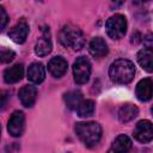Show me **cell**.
<instances>
[{
	"mask_svg": "<svg viewBox=\"0 0 153 153\" xmlns=\"http://www.w3.org/2000/svg\"><path fill=\"white\" fill-rule=\"evenodd\" d=\"M37 98V90L35 86L32 85H25L20 88L19 91V99L20 103L25 106V108H31Z\"/></svg>",
	"mask_w": 153,
	"mask_h": 153,
	"instance_id": "14",
	"label": "cell"
},
{
	"mask_svg": "<svg viewBox=\"0 0 153 153\" xmlns=\"http://www.w3.org/2000/svg\"><path fill=\"white\" fill-rule=\"evenodd\" d=\"M135 94L140 102H148L153 97V80L149 78L141 79L136 84Z\"/></svg>",
	"mask_w": 153,
	"mask_h": 153,
	"instance_id": "10",
	"label": "cell"
},
{
	"mask_svg": "<svg viewBox=\"0 0 153 153\" xmlns=\"http://www.w3.org/2000/svg\"><path fill=\"white\" fill-rule=\"evenodd\" d=\"M88 51L93 57L102 59L109 53V48L102 37H93L88 43Z\"/></svg>",
	"mask_w": 153,
	"mask_h": 153,
	"instance_id": "11",
	"label": "cell"
},
{
	"mask_svg": "<svg viewBox=\"0 0 153 153\" xmlns=\"http://www.w3.org/2000/svg\"><path fill=\"white\" fill-rule=\"evenodd\" d=\"M45 78V68L39 62H33L27 68V79L33 84H41Z\"/></svg>",
	"mask_w": 153,
	"mask_h": 153,
	"instance_id": "17",
	"label": "cell"
},
{
	"mask_svg": "<svg viewBox=\"0 0 153 153\" xmlns=\"http://www.w3.org/2000/svg\"><path fill=\"white\" fill-rule=\"evenodd\" d=\"M142 42L147 45L146 48H151V47H153V35H152V33L146 35V36L142 38Z\"/></svg>",
	"mask_w": 153,
	"mask_h": 153,
	"instance_id": "23",
	"label": "cell"
},
{
	"mask_svg": "<svg viewBox=\"0 0 153 153\" xmlns=\"http://www.w3.org/2000/svg\"><path fill=\"white\" fill-rule=\"evenodd\" d=\"M1 98H2V102H1V108H4V106H5V104H6V93H5V92H2Z\"/></svg>",
	"mask_w": 153,
	"mask_h": 153,
	"instance_id": "24",
	"label": "cell"
},
{
	"mask_svg": "<svg viewBox=\"0 0 153 153\" xmlns=\"http://www.w3.org/2000/svg\"><path fill=\"white\" fill-rule=\"evenodd\" d=\"M91 75V63L85 56L78 57L73 63V76L74 81L79 85L86 84Z\"/></svg>",
	"mask_w": 153,
	"mask_h": 153,
	"instance_id": "5",
	"label": "cell"
},
{
	"mask_svg": "<svg viewBox=\"0 0 153 153\" xmlns=\"http://www.w3.org/2000/svg\"><path fill=\"white\" fill-rule=\"evenodd\" d=\"M24 124H25V116H24V114L22 111H19V110H16V111H13L11 117L8 118L7 130H8V133L12 136L18 137V136H20L23 134Z\"/></svg>",
	"mask_w": 153,
	"mask_h": 153,
	"instance_id": "7",
	"label": "cell"
},
{
	"mask_svg": "<svg viewBox=\"0 0 153 153\" xmlns=\"http://www.w3.org/2000/svg\"><path fill=\"white\" fill-rule=\"evenodd\" d=\"M59 39L63 47L72 48L73 50H80L85 44L82 31L78 26L72 24H67L61 29Z\"/></svg>",
	"mask_w": 153,
	"mask_h": 153,
	"instance_id": "3",
	"label": "cell"
},
{
	"mask_svg": "<svg viewBox=\"0 0 153 153\" xmlns=\"http://www.w3.org/2000/svg\"><path fill=\"white\" fill-rule=\"evenodd\" d=\"M135 75V66L126 59L115 60L109 67V76L116 84H128Z\"/></svg>",
	"mask_w": 153,
	"mask_h": 153,
	"instance_id": "1",
	"label": "cell"
},
{
	"mask_svg": "<svg viewBox=\"0 0 153 153\" xmlns=\"http://www.w3.org/2000/svg\"><path fill=\"white\" fill-rule=\"evenodd\" d=\"M0 16H1V18H0L1 19V29L4 30L7 22H8V17H7V13H6V11L2 6H0Z\"/></svg>",
	"mask_w": 153,
	"mask_h": 153,
	"instance_id": "22",
	"label": "cell"
},
{
	"mask_svg": "<svg viewBox=\"0 0 153 153\" xmlns=\"http://www.w3.org/2000/svg\"><path fill=\"white\" fill-rule=\"evenodd\" d=\"M151 112H152V115H153V106L151 108Z\"/></svg>",
	"mask_w": 153,
	"mask_h": 153,
	"instance_id": "25",
	"label": "cell"
},
{
	"mask_svg": "<svg viewBox=\"0 0 153 153\" xmlns=\"http://www.w3.org/2000/svg\"><path fill=\"white\" fill-rule=\"evenodd\" d=\"M75 133L85 146L93 147L102 137V127L97 122H79L75 126Z\"/></svg>",
	"mask_w": 153,
	"mask_h": 153,
	"instance_id": "2",
	"label": "cell"
},
{
	"mask_svg": "<svg viewBox=\"0 0 153 153\" xmlns=\"http://www.w3.org/2000/svg\"><path fill=\"white\" fill-rule=\"evenodd\" d=\"M131 148V140L124 135H118L111 143L110 148L108 149V153H127Z\"/></svg>",
	"mask_w": 153,
	"mask_h": 153,
	"instance_id": "15",
	"label": "cell"
},
{
	"mask_svg": "<svg viewBox=\"0 0 153 153\" xmlns=\"http://www.w3.org/2000/svg\"><path fill=\"white\" fill-rule=\"evenodd\" d=\"M29 35V24L27 22L22 18L10 31H8V37L18 44H22L26 41V37Z\"/></svg>",
	"mask_w": 153,
	"mask_h": 153,
	"instance_id": "8",
	"label": "cell"
},
{
	"mask_svg": "<svg viewBox=\"0 0 153 153\" xmlns=\"http://www.w3.org/2000/svg\"><path fill=\"white\" fill-rule=\"evenodd\" d=\"M24 75V67L22 63H16L12 67H8L4 72V80L7 84H16L22 80Z\"/></svg>",
	"mask_w": 153,
	"mask_h": 153,
	"instance_id": "16",
	"label": "cell"
},
{
	"mask_svg": "<svg viewBox=\"0 0 153 153\" xmlns=\"http://www.w3.org/2000/svg\"><path fill=\"white\" fill-rule=\"evenodd\" d=\"M53 49V43H51V38H50V32H49V27H44L42 30V35L38 38V41L36 42L35 45V54L37 56H47Z\"/></svg>",
	"mask_w": 153,
	"mask_h": 153,
	"instance_id": "9",
	"label": "cell"
},
{
	"mask_svg": "<svg viewBox=\"0 0 153 153\" xmlns=\"http://www.w3.org/2000/svg\"><path fill=\"white\" fill-rule=\"evenodd\" d=\"M82 100V93L79 90H72L65 94V103L71 110H76Z\"/></svg>",
	"mask_w": 153,
	"mask_h": 153,
	"instance_id": "19",
	"label": "cell"
},
{
	"mask_svg": "<svg viewBox=\"0 0 153 153\" xmlns=\"http://www.w3.org/2000/svg\"><path fill=\"white\" fill-rule=\"evenodd\" d=\"M133 135L136 141L141 143H147L153 140V124L148 120H141L136 123Z\"/></svg>",
	"mask_w": 153,
	"mask_h": 153,
	"instance_id": "6",
	"label": "cell"
},
{
	"mask_svg": "<svg viewBox=\"0 0 153 153\" xmlns=\"http://www.w3.org/2000/svg\"><path fill=\"white\" fill-rule=\"evenodd\" d=\"M106 33L112 39H121L127 31V19L123 14L116 13L111 16L105 24Z\"/></svg>",
	"mask_w": 153,
	"mask_h": 153,
	"instance_id": "4",
	"label": "cell"
},
{
	"mask_svg": "<svg viewBox=\"0 0 153 153\" xmlns=\"http://www.w3.org/2000/svg\"><path fill=\"white\" fill-rule=\"evenodd\" d=\"M16 54L13 50H10V49H2L1 50V54H0V60L2 63H8L11 62L13 59H14Z\"/></svg>",
	"mask_w": 153,
	"mask_h": 153,
	"instance_id": "21",
	"label": "cell"
},
{
	"mask_svg": "<svg viewBox=\"0 0 153 153\" xmlns=\"http://www.w3.org/2000/svg\"><path fill=\"white\" fill-rule=\"evenodd\" d=\"M137 114H139V109H137L134 104L127 103V104H123V105L120 108V110H118V112H117V117H118L120 122L127 123V122L134 120V118L137 116Z\"/></svg>",
	"mask_w": 153,
	"mask_h": 153,
	"instance_id": "18",
	"label": "cell"
},
{
	"mask_svg": "<svg viewBox=\"0 0 153 153\" xmlns=\"http://www.w3.org/2000/svg\"><path fill=\"white\" fill-rule=\"evenodd\" d=\"M67 67H68L67 61L62 56H55L48 63V69H49L50 74L54 78H61V76H63L65 73L67 72Z\"/></svg>",
	"mask_w": 153,
	"mask_h": 153,
	"instance_id": "12",
	"label": "cell"
},
{
	"mask_svg": "<svg viewBox=\"0 0 153 153\" xmlns=\"http://www.w3.org/2000/svg\"><path fill=\"white\" fill-rule=\"evenodd\" d=\"M136 60L141 68L148 73L153 72V49L152 48H143L137 51Z\"/></svg>",
	"mask_w": 153,
	"mask_h": 153,
	"instance_id": "13",
	"label": "cell"
},
{
	"mask_svg": "<svg viewBox=\"0 0 153 153\" xmlns=\"http://www.w3.org/2000/svg\"><path fill=\"white\" fill-rule=\"evenodd\" d=\"M94 109H96V104L93 100L91 99H84L80 105L78 106V109L75 110L78 116L79 117H90L93 115L94 112Z\"/></svg>",
	"mask_w": 153,
	"mask_h": 153,
	"instance_id": "20",
	"label": "cell"
}]
</instances>
